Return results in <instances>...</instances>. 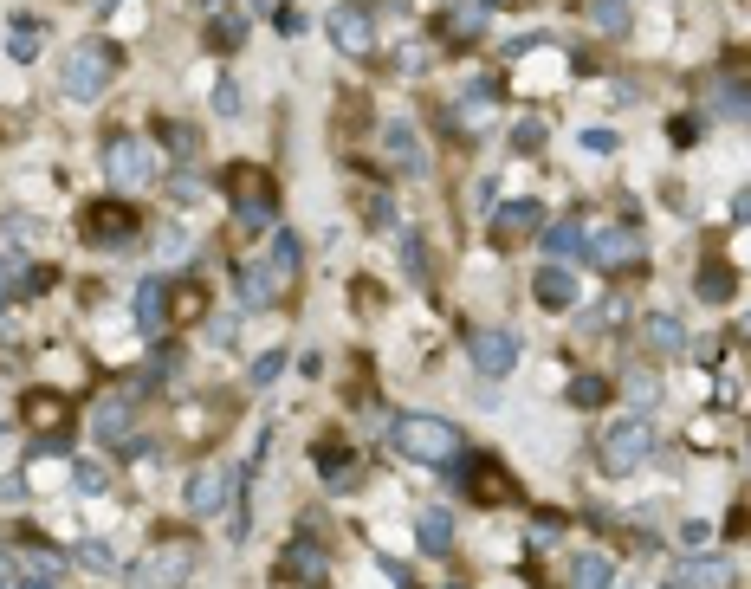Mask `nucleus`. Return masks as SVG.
Masks as SVG:
<instances>
[{"instance_id": "f257e3e1", "label": "nucleus", "mask_w": 751, "mask_h": 589, "mask_svg": "<svg viewBox=\"0 0 751 589\" xmlns=\"http://www.w3.org/2000/svg\"><path fill=\"white\" fill-rule=\"evenodd\" d=\"M389 447L402 460H415V467H454V460L467 454L460 428H454V421H441V415H402L389 428Z\"/></svg>"}, {"instance_id": "f03ea898", "label": "nucleus", "mask_w": 751, "mask_h": 589, "mask_svg": "<svg viewBox=\"0 0 751 589\" xmlns=\"http://www.w3.org/2000/svg\"><path fill=\"white\" fill-rule=\"evenodd\" d=\"M111 72H117V52L104 46V39H85V46L65 52V65H59V91H65L72 104H98L104 91H111Z\"/></svg>"}, {"instance_id": "7ed1b4c3", "label": "nucleus", "mask_w": 751, "mask_h": 589, "mask_svg": "<svg viewBox=\"0 0 751 589\" xmlns=\"http://www.w3.org/2000/svg\"><path fill=\"white\" fill-rule=\"evenodd\" d=\"M240 473L234 460H208V467H195V479H188V512L195 518H221L240 505Z\"/></svg>"}, {"instance_id": "20e7f679", "label": "nucleus", "mask_w": 751, "mask_h": 589, "mask_svg": "<svg viewBox=\"0 0 751 589\" xmlns=\"http://www.w3.org/2000/svg\"><path fill=\"white\" fill-rule=\"evenodd\" d=\"M648 454H654V434H648V421H641V415L603 428V441H596V460H603V473H616V479H628L635 467H648Z\"/></svg>"}, {"instance_id": "39448f33", "label": "nucleus", "mask_w": 751, "mask_h": 589, "mask_svg": "<svg viewBox=\"0 0 751 589\" xmlns=\"http://www.w3.org/2000/svg\"><path fill=\"white\" fill-rule=\"evenodd\" d=\"M221 182L234 188V221H247V227H266V221H272V208H279V188H272L266 169H253V162H234Z\"/></svg>"}, {"instance_id": "423d86ee", "label": "nucleus", "mask_w": 751, "mask_h": 589, "mask_svg": "<svg viewBox=\"0 0 751 589\" xmlns=\"http://www.w3.org/2000/svg\"><path fill=\"white\" fill-rule=\"evenodd\" d=\"M104 175H111L117 195H136V188H149V175H156V156H149L143 136H111V143H104Z\"/></svg>"}, {"instance_id": "0eeeda50", "label": "nucleus", "mask_w": 751, "mask_h": 589, "mask_svg": "<svg viewBox=\"0 0 751 589\" xmlns=\"http://www.w3.org/2000/svg\"><path fill=\"white\" fill-rule=\"evenodd\" d=\"M188 570H195V544H156V551L143 557V564L130 570V589H182Z\"/></svg>"}, {"instance_id": "6e6552de", "label": "nucleus", "mask_w": 751, "mask_h": 589, "mask_svg": "<svg viewBox=\"0 0 751 589\" xmlns=\"http://www.w3.org/2000/svg\"><path fill=\"white\" fill-rule=\"evenodd\" d=\"M583 259H590L596 272H628V266H641V234L635 227H609V234H596L583 246Z\"/></svg>"}, {"instance_id": "1a4fd4ad", "label": "nucleus", "mask_w": 751, "mask_h": 589, "mask_svg": "<svg viewBox=\"0 0 751 589\" xmlns=\"http://www.w3.org/2000/svg\"><path fill=\"white\" fill-rule=\"evenodd\" d=\"M324 33H331L337 52H350V59H363V52L376 46V26H370V13H363V7H331V13H324Z\"/></svg>"}, {"instance_id": "9d476101", "label": "nucleus", "mask_w": 751, "mask_h": 589, "mask_svg": "<svg viewBox=\"0 0 751 589\" xmlns=\"http://www.w3.org/2000/svg\"><path fill=\"white\" fill-rule=\"evenodd\" d=\"M467 356H473V369H480V376H505V369L518 363V337H512V331H473Z\"/></svg>"}, {"instance_id": "9b49d317", "label": "nucleus", "mask_w": 751, "mask_h": 589, "mask_svg": "<svg viewBox=\"0 0 751 589\" xmlns=\"http://www.w3.org/2000/svg\"><path fill=\"white\" fill-rule=\"evenodd\" d=\"M20 415H26V428H39V454H59V428H65V402L59 395H46V389L26 395Z\"/></svg>"}, {"instance_id": "f8f14e48", "label": "nucleus", "mask_w": 751, "mask_h": 589, "mask_svg": "<svg viewBox=\"0 0 751 589\" xmlns=\"http://www.w3.org/2000/svg\"><path fill=\"white\" fill-rule=\"evenodd\" d=\"M234 292H240V311H266L272 298H279V272H272L266 259H247L240 279H234Z\"/></svg>"}, {"instance_id": "ddd939ff", "label": "nucleus", "mask_w": 751, "mask_h": 589, "mask_svg": "<svg viewBox=\"0 0 751 589\" xmlns=\"http://www.w3.org/2000/svg\"><path fill=\"white\" fill-rule=\"evenodd\" d=\"M382 156L395 162V169H408V175H421L428 169V156H421V136H415V123H382Z\"/></svg>"}, {"instance_id": "4468645a", "label": "nucleus", "mask_w": 751, "mask_h": 589, "mask_svg": "<svg viewBox=\"0 0 751 589\" xmlns=\"http://www.w3.org/2000/svg\"><path fill=\"white\" fill-rule=\"evenodd\" d=\"M85 234L98 240V246H117V240H130V234H136V214H130V208H117V201H104V208H91V214H85ZM117 253H124V246H117Z\"/></svg>"}, {"instance_id": "2eb2a0df", "label": "nucleus", "mask_w": 751, "mask_h": 589, "mask_svg": "<svg viewBox=\"0 0 751 589\" xmlns=\"http://www.w3.org/2000/svg\"><path fill=\"white\" fill-rule=\"evenodd\" d=\"M641 344L654 356H687V324L667 318V311H648V318H641Z\"/></svg>"}, {"instance_id": "dca6fc26", "label": "nucleus", "mask_w": 751, "mask_h": 589, "mask_svg": "<svg viewBox=\"0 0 751 589\" xmlns=\"http://www.w3.org/2000/svg\"><path fill=\"white\" fill-rule=\"evenodd\" d=\"M279 577H285V583H324V551L311 544V531H305V538H292V544H285V564H279Z\"/></svg>"}, {"instance_id": "f3484780", "label": "nucleus", "mask_w": 751, "mask_h": 589, "mask_svg": "<svg viewBox=\"0 0 751 589\" xmlns=\"http://www.w3.org/2000/svg\"><path fill=\"white\" fill-rule=\"evenodd\" d=\"M415 538H421V551H428V557L454 551V518H447V505H428V512L415 518Z\"/></svg>"}, {"instance_id": "a211bd4d", "label": "nucleus", "mask_w": 751, "mask_h": 589, "mask_svg": "<svg viewBox=\"0 0 751 589\" xmlns=\"http://www.w3.org/2000/svg\"><path fill=\"white\" fill-rule=\"evenodd\" d=\"M732 577H739V570H732L726 557H687V564H680V583L687 589H732Z\"/></svg>"}, {"instance_id": "6ab92c4d", "label": "nucleus", "mask_w": 751, "mask_h": 589, "mask_svg": "<svg viewBox=\"0 0 751 589\" xmlns=\"http://www.w3.org/2000/svg\"><path fill=\"white\" fill-rule=\"evenodd\" d=\"M162 298H169V285H162V279H143V285H136V331H143V337H162Z\"/></svg>"}, {"instance_id": "aec40b11", "label": "nucleus", "mask_w": 751, "mask_h": 589, "mask_svg": "<svg viewBox=\"0 0 751 589\" xmlns=\"http://www.w3.org/2000/svg\"><path fill=\"white\" fill-rule=\"evenodd\" d=\"M130 421H136V408L124 402V395H111V402H98V415H91V428H98V441L104 447H117L130 434Z\"/></svg>"}, {"instance_id": "412c9836", "label": "nucleus", "mask_w": 751, "mask_h": 589, "mask_svg": "<svg viewBox=\"0 0 751 589\" xmlns=\"http://www.w3.org/2000/svg\"><path fill=\"white\" fill-rule=\"evenodd\" d=\"M531 292H538V305H544V311H564L570 298H577V279H570L564 266H544L538 279H531Z\"/></svg>"}, {"instance_id": "4be33fe9", "label": "nucleus", "mask_w": 751, "mask_h": 589, "mask_svg": "<svg viewBox=\"0 0 751 589\" xmlns=\"http://www.w3.org/2000/svg\"><path fill=\"white\" fill-rule=\"evenodd\" d=\"M616 583V570H609L603 551H577L570 557V589H609Z\"/></svg>"}, {"instance_id": "5701e85b", "label": "nucleus", "mask_w": 751, "mask_h": 589, "mask_svg": "<svg viewBox=\"0 0 751 589\" xmlns=\"http://www.w3.org/2000/svg\"><path fill=\"white\" fill-rule=\"evenodd\" d=\"M499 104V78H473L467 91H460V123H486Z\"/></svg>"}, {"instance_id": "b1692460", "label": "nucleus", "mask_w": 751, "mask_h": 589, "mask_svg": "<svg viewBox=\"0 0 751 589\" xmlns=\"http://www.w3.org/2000/svg\"><path fill=\"white\" fill-rule=\"evenodd\" d=\"M318 473H324V479H331V486H337V492H344V486H350V479H357V460H350V454H344V441H318Z\"/></svg>"}, {"instance_id": "393cba45", "label": "nucleus", "mask_w": 751, "mask_h": 589, "mask_svg": "<svg viewBox=\"0 0 751 589\" xmlns=\"http://www.w3.org/2000/svg\"><path fill=\"white\" fill-rule=\"evenodd\" d=\"M39 39H46V26H39L33 13H20V20L7 26V52H13L20 65H26V59H39Z\"/></svg>"}, {"instance_id": "a878e982", "label": "nucleus", "mask_w": 751, "mask_h": 589, "mask_svg": "<svg viewBox=\"0 0 751 589\" xmlns=\"http://www.w3.org/2000/svg\"><path fill=\"white\" fill-rule=\"evenodd\" d=\"M544 253H557V259L583 253V214H564V221H551V234H544Z\"/></svg>"}, {"instance_id": "bb28decb", "label": "nucleus", "mask_w": 751, "mask_h": 589, "mask_svg": "<svg viewBox=\"0 0 751 589\" xmlns=\"http://www.w3.org/2000/svg\"><path fill=\"white\" fill-rule=\"evenodd\" d=\"M266 266L279 272V285L292 279V272H298V234H285V227H279V234H272V246H266Z\"/></svg>"}, {"instance_id": "cd10ccee", "label": "nucleus", "mask_w": 751, "mask_h": 589, "mask_svg": "<svg viewBox=\"0 0 751 589\" xmlns=\"http://www.w3.org/2000/svg\"><path fill=\"white\" fill-rule=\"evenodd\" d=\"M713 111H719V117H739V123H745V117H751V85H739V78H726V85L713 91Z\"/></svg>"}, {"instance_id": "c85d7f7f", "label": "nucleus", "mask_w": 751, "mask_h": 589, "mask_svg": "<svg viewBox=\"0 0 751 589\" xmlns=\"http://www.w3.org/2000/svg\"><path fill=\"white\" fill-rule=\"evenodd\" d=\"M544 214H538V201H512V208L499 214V240H518V234H531Z\"/></svg>"}, {"instance_id": "c756f323", "label": "nucleus", "mask_w": 751, "mask_h": 589, "mask_svg": "<svg viewBox=\"0 0 751 589\" xmlns=\"http://www.w3.org/2000/svg\"><path fill=\"white\" fill-rule=\"evenodd\" d=\"M447 33H454V46H467L473 33H486V7H454L447 13Z\"/></svg>"}, {"instance_id": "7c9ffc66", "label": "nucleus", "mask_w": 751, "mask_h": 589, "mask_svg": "<svg viewBox=\"0 0 751 589\" xmlns=\"http://www.w3.org/2000/svg\"><path fill=\"white\" fill-rule=\"evenodd\" d=\"M628 7H635V0H590V26L622 33V26H628Z\"/></svg>"}, {"instance_id": "2f4dec72", "label": "nucleus", "mask_w": 751, "mask_h": 589, "mask_svg": "<svg viewBox=\"0 0 751 589\" xmlns=\"http://www.w3.org/2000/svg\"><path fill=\"white\" fill-rule=\"evenodd\" d=\"M473 492H486V499H512V479H505L499 460H480V473H473Z\"/></svg>"}, {"instance_id": "473e14b6", "label": "nucleus", "mask_w": 751, "mask_h": 589, "mask_svg": "<svg viewBox=\"0 0 751 589\" xmlns=\"http://www.w3.org/2000/svg\"><path fill=\"white\" fill-rule=\"evenodd\" d=\"M654 395H661L654 369H635V376H628V408H635V415H648V408H654Z\"/></svg>"}, {"instance_id": "72a5a7b5", "label": "nucleus", "mask_w": 751, "mask_h": 589, "mask_svg": "<svg viewBox=\"0 0 751 589\" xmlns=\"http://www.w3.org/2000/svg\"><path fill=\"white\" fill-rule=\"evenodd\" d=\"M78 564L98 570V577H111V570H117V551H111L104 538H85V544H78Z\"/></svg>"}, {"instance_id": "f704fd0d", "label": "nucleus", "mask_w": 751, "mask_h": 589, "mask_svg": "<svg viewBox=\"0 0 751 589\" xmlns=\"http://www.w3.org/2000/svg\"><path fill=\"white\" fill-rule=\"evenodd\" d=\"M20 285H26V259L20 253H0V305H7Z\"/></svg>"}, {"instance_id": "c9c22d12", "label": "nucleus", "mask_w": 751, "mask_h": 589, "mask_svg": "<svg viewBox=\"0 0 751 589\" xmlns=\"http://www.w3.org/2000/svg\"><path fill=\"white\" fill-rule=\"evenodd\" d=\"M402 266H408V279H428V240L421 234H402Z\"/></svg>"}, {"instance_id": "e433bc0d", "label": "nucleus", "mask_w": 751, "mask_h": 589, "mask_svg": "<svg viewBox=\"0 0 751 589\" xmlns=\"http://www.w3.org/2000/svg\"><path fill=\"white\" fill-rule=\"evenodd\" d=\"M603 395H609L603 376H577V382H570V402H577V408H603Z\"/></svg>"}, {"instance_id": "4c0bfd02", "label": "nucleus", "mask_w": 751, "mask_h": 589, "mask_svg": "<svg viewBox=\"0 0 751 589\" xmlns=\"http://www.w3.org/2000/svg\"><path fill=\"white\" fill-rule=\"evenodd\" d=\"M512 149H518V156H538V149H544V117H525V123H518V130H512Z\"/></svg>"}, {"instance_id": "58836bf2", "label": "nucleus", "mask_w": 751, "mask_h": 589, "mask_svg": "<svg viewBox=\"0 0 751 589\" xmlns=\"http://www.w3.org/2000/svg\"><path fill=\"white\" fill-rule=\"evenodd\" d=\"M363 221H370V227H389L395 221V201L382 195V188H363Z\"/></svg>"}, {"instance_id": "ea45409f", "label": "nucleus", "mask_w": 751, "mask_h": 589, "mask_svg": "<svg viewBox=\"0 0 751 589\" xmlns=\"http://www.w3.org/2000/svg\"><path fill=\"white\" fill-rule=\"evenodd\" d=\"M726 292H732V272L719 266V259H706L700 266V298H726Z\"/></svg>"}, {"instance_id": "a19ab883", "label": "nucleus", "mask_w": 751, "mask_h": 589, "mask_svg": "<svg viewBox=\"0 0 751 589\" xmlns=\"http://www.w3.org/2000/svg\"><path fill=\"white\" fill-rule=\"evenodd\" d=\"M162 143H169V156H175V162L195 156V130H188V123H162Z\"/></svg>"}, {"instance_id": "79ce46f5", "label": "nucleus", "mask_w": 751, "mask_h": 589, "mask_svg": "<svg viewBox=\"0 0 751 589\" xmlns=\"http://www.w3.org/2000/svg\"><path fill=\"white\" fill-rule=\"evenodd\" d=\"M208 46H214V52H234V46H240V20H234V13L208 26Z\"/></svg>"}, {"instance_id": "37998d69", "label": "nucleus", "mask_w": 751, "mask_h": 589, "mask_svg": "<svg viewBox=\"0 0 751 589\" xmlns=\"http://www.w3.org/2000/svg\"><path fill=\"white\" fill-rule=\"evenodd\" d=\"M72 479H78V492H104V486H111V473H104L98 460H78V467H72Z\"/></svg>"}, {"instance_id": "c03bdc74", "label": "nucleus", "mask_w": 751, "mask_h": 589, "mask_svg": "<svg viewBox=\"0 0 751 589\" xmlns=\"http://www.w3.org/2000/svg\"><path fill=\"white\" fill-rule=\"evenodd\" d=\"M208 98H214V111H221V117H240V85H234V78H221Z\"/></svg>"}, {"instance_id": "a18cd8bd", "label": "nucleus", "mask_w": 751, "mask_h": 589, "mask_svg": "<svg viewBox=\"0 0 751 589\" xmlns=\"http://www.w3.org/2000/svg\"><path fill=\"white\" fill-rule=\"evenodd\" d=\"M208 337H214V344H234V337H240V318H234V311H221V318H208Z\"/></svg>"}, {"instance_id": "49530a36", "label": "nucleus", "mask_w": 751, "mask_h": 589, "mask_svg": "<svg viewBox=\"0 0 751 589\" xmlns=\"http://www.w3.org/2000/svg\"><path fill=\"white\" fill-rule=\"evenodd\" d=\"M279 369H285V350H266V356H259V363H253V382H272V376H279Z\"/></svg>"}, {"instance_id": "de8ad7c7", "label": "nucleus", "mask_w": 751, "mask_h": 589, "mask_svg": "<svg viewBox=\"0 0 751 589\" xmlns=\"http://www.w3.org/2000/svg\"><path fill=\"white\" fill-rule=\"evenodd\" d=\"M583 149H590V156H609V149H616V130H583Z\"/></svg>"}, {"instance_id": "09e8293b", "label": "nucleus", "mask_w": 751, "mask_h": 589, "mask_svg": "<svg viewBox=\"0 0 751 589\" xmlns=\"http://www.w3.org/2000/svg\"><path fill=\"white\" fill-rule=\"evenodd\" d=\"M493 195H499L493 182H480V188H473V214H493Z\"/></svg>"}, {"instance_id": "8fccbe9b", "label": "nucleus", "mask_w": 751, "mask_h": 589, "mask_svg": "<svg viewBox=\"0 0 751 589\" xmlns=\"http://www.w3.org/2000/svg\"><path fill=\"white\" fill-rule=\"evenodd\" d=\"M13 589H59V583H52V577H20Z\"/></svg>"}, {"instance_id": "3c124183", "label": "nucleus", "mask_w": 751, "mask_h": 589, "mask_svg": "<svg viewBox=\"0 0 751 589\" xmlns=\"http://www.w3.org/2000/svg\"><path fill=\"white\" fill-rule=\"evenodd\" d=\"M732 214H739V221H751V188H745L739 201H732Z\"/></svg>"}, {"instance_id": "603ef678", "label": "nucleus", "mask_w": 751, "mask_h": 589, "mask_svg": "<svg viewBox=\"0 0 751 589\" xmlns=\"http://www.w3.org/2000/svg\"><path fill=\"white\" fill-rule=\"evenodd\" d=\"M195 7H221V0H195Z\"/></svg>"}, {"instance_id": "864d4df0", "label": "nucleus", "mask_w": 751, "mask_h": 589, "mask_svg": "<svg viewBox=\"0 0 751 589\" xmlns=\"http://www.w3.org/2000/svg\"><path fill=\"white\" fill-rule=\"evenodd\" d=\"M667 589H687V583H680V577H674V583H667Z\"/></svg>"}, {"instance_id": "5fc2aeb1", "label": "nucleus", "mask_w": 751, "mask_h": 589, "mask_svg": "<svg viewBox=\"0 0 751 589\" xmlns=\"http://www.w3.org/2000/svg\"><path fill=\"white\" fill-rule=\"evenodd\" d=\"M745 467H751V454H745Z\"/></svg>"}]
</instances>
